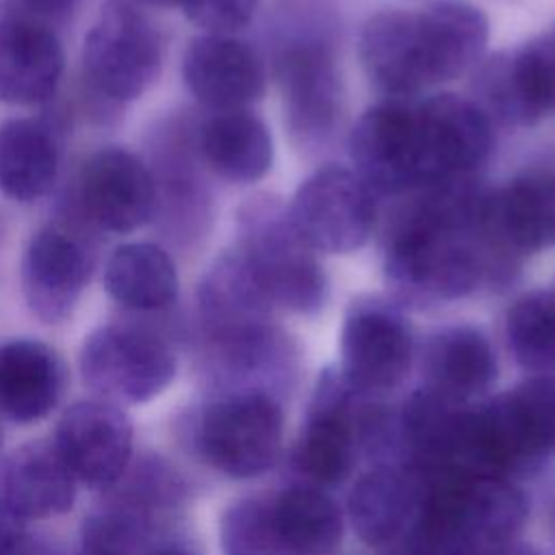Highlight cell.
Returning <instances> with one entry per match:
<instances>
[{"instance_id": "obj_1", "label": "cell", "mask_w": 555, "mask_h": 555, "mask_svg": "<svg viewBox=\"0 0 555 555\" xmlns=\"http://www.w3.org/2000/svg\"><path fill=\"white\" fill-rule=\"evenodd\" d=\"M462 182L421 189L388 236L384 278L405 304H438L512 278L479 232L483 191Z\"/></svg>"}, {"instance_id": "obj_2", "label": "cell", "mask_w": 555, "mask_h": 555, "mask_svg": "<svg viewBox=\"0 0 555 555\" xmlns=\"http://www.w3.org/2000/svg\"><path fill=\"white\" fill-rule=\"evenodd\" d=\"M414 555H496L522 527L527 501L505 477H429Z\"/></svg>"}, {"instance_id": "obj_3", "label": "cell", "mask_w": 555, "mask_h": 555, "mask_svg": "<svg viewBox=\"0 0 555 555\" xmlns=\"http://www.w3.org/2000/svg\"><path fill=\"white\" fill-rule=\"evenodd\" d=\"M236 247L264 297L278 310L312 314L327 299V275L291 223L288 206L269 193L247 197L236 210Z\"/></svg>"}, {"instance_id": "obj_4", "label": "cell", "mask_w": 555, "mask_h": 555, "mask_svg": "<svg viewBox=\"0 0 555 555\" xmlns=\"http://www.w3.org/2000/svg\"><path fill=\"white\" fill-rule=\"evenodd\" d=\"M186 494L184 479L160 455L132 460L104 490L80 527V555H143L167 527Z\"/></svg>"}, {"instance_id": "obj_5", "label": "cell", "mask_w": 555, "mask_h": 555, "mask_svg": "<svg viewBox=\"0 0 555 555\" xmlns=\"http://www.w3.org/2000/svg\"><path fill=\"white\" fill-rule=\"evenodd\" d=\"M176 371L171 345L137 325H102L85 338L80 349L85 386L119 408L156 399L173 382Z\"/></svg>"}, {"instance_id": "obj_6", "label": "cell", "mask_w": 555, "mask_h": 555, "mask_svg": "<svg viewBox=\"0 0 555 555\" xmlns=\"http://www.w3.org/2000/svg\"><path fill=\"white\" fill-rule=\"evenodd\" d=\"M160 63V39L152 22L126 0L104 2L82 43L91 87L117 102L137 100L158 78Z\"/></svg>"}, {"instance_id": "obj_7", "label": "cell", "mask_w": 555, "mask_h": 555, "mask_svg": "<svg viewBox=\"0 0 555 555\" xmlns=\"http://www.w3.org/2000/svg\"><path fill=\"white\" fill-rule=\"evenodd\" d=\"M288 217L304 243L323 254H351L373 234L375 193L351 169L325 165L310 173L288 204Z\"/></svg>"}, {"instance_id": "obj_8", "label": "cell", "mask_w": 555, "mask_h": 555, "mask_svg": "<svg viewBox=\"0 0 555 555\" xmlns=\"http://www.w3.org/2000/svg\"><path fill=\"white\" fill-rule=\"evenodd\" d=\"M195 440L215 470L238 479L256 477L278 457L282 410L260 390L225 395L204 408Z\"/></svg>"}, {"instance_id": "obj_9", "label": "cell", "mask_w": 555, "mask_h": 555, "mask_svg": "<svg viewBox=\"0 0 555 555\" xmlns=\"http://www.w3.org/2000/svg\"><path fill=\"white\" fill-rule=\"evenodd\" d=\"M418 156L423 186L462 182L481 169L494 150L490 117L455 93L416 102Z\"/></svg>"}, {"instance_id": "obj_10", "label": "cell", "mask_w": 555, "mask_h": 555, "mask_svg": "<svg viewBox=\"0 0 555 555\" xmlns=\"http://www.w3.org/2000/svg\"><path fill=\"white\" fill-rule=\"evenodd\" d=\"M349 156L373 193L399 195L421 189L416 102L386 98L369 106L349 134Z\"/></svg>"}, {"instance_id": "obj_11", "label": "cell", "mask_w": 555, "mask_h": 555, "mask_svg": "<svg viewBox=\"0 0 555 555\" xmlns=\"http://www.w3.org/2000/svg\"><path fill=\"white\" fill-rule=\"evenodd\" d=\"M284 124L297 147H319L340 117V76L330 48L319 39L284 43L275 56Z\"/></svg>"}, {"instance_id": "obj_12", "label": "cell", "mask_w": 555, "mask_h": 555, "mask_svg": "<svg viewBox=\"0 0 555 555\" xmlns=\"http://www.w3.org/2000/svg\"><path fill=\"white\" fill-rule=\"evenodd\" d=\"M52 442L78 483L104 492L128 470L134 434L119 405L89 399L63 412Z\"/></svg>"}, {"instance_id": "obj_13", "label": "cell", "mask_w": 555, "mask_h": 555, "mask_svg": "<svg viewBox=\"0 0 555 555\" xmlns=\"http://www.w3.org/2000/svg\"><path fill=\"white\" fill-rule=\"evenodd\" d=\"M78 204L100 230L128 234L152 221L158 204L156 180L137 154L108 145L85 160L78 176Z\"/></svg>"}, {"instance_id": "obj_14", "label": "cell", "mask_w": 555, "mask_h": 555, "mask_svg": "<svg viewBox=\"0 0 555 555\" xmlns=\"http://www.w3.org/2000/svg\"><path fill=\"white\" fill-rule=\"evenodd\" d=\"M343 375L360 392L395 388L412 362V332L388 301L360 299L347 312L343 325Z\"/></svg>"}, {"instance_id": "obj_15", "label": "cell", "mask_w": 555, "mask_h": 555, "mask_svg": "<svg viewBox=\"0 0 555 555\" xmlns=\"http://www.w3.org/2000/svg\"><path fill=\"white\" fill-rule=\"evenodd\" d=\"M475 102L492 121L535 126L555 111V39L492 56L477 74Z\"/></svg>"}, {"instance_id": "obj_16", "label": "cell", "mask_w": 555, "mask_h": 555, "mask_svg": "<svg viewBox=\"0 0 555 555\" xmlns=\"http://www.w3.org/2000/svg\"><path fill=\"white\" fill-rule=\"evenodd\" d=\"M479 232L488 251L512 264L525 254L555 247V178L527 173L483 193Z\"/></svg>"}, {"instance_id": "obj_17", "label": "cell", "mask_w": 555, "mask_h": 555, "mask_svg": "<svg viewBox=\"0 0 555 555\" xmlns=\"http://www.w3.org/2000/svg\"><path fill=\"white\" fill-rule=\"evenodd\" d=\"M91 275V256L69 230L46 225L28 241L20 280L30 312L43 323L65 321L78 306Z\"/></svg>"}, {"instance_id": "obj_18", "label": "cell", "mask_w": 555, "mask_h": 555, "mask_svg": "<svg viewBox=\"0 0 555 555\" xmlns=\"http://www.w3.org/2000/svg\"><path fill=\"white\" fill-rule=\"evenodd\" d=\"M182 78L191 95L212 111L245 108L267 89L262 59L232 35L204 33L191 39L182 56Z\"/></svg>"}, {"instance_id": "obj_19", "label": "cell", "mask_w": 555, "mask_h": 555, "mask_svg": "<svg viewBox=\"0 0 555 555\" xmlns=\"http://www.w3.org/2000/svg\"><path fill=\"white\" fill-rule=\"evenodd\" d=\"M356 390L343 371H325L317 384L295 451L297 468L314 483H338L356 457Z\"/></svg>"}, {"instance_id": "obj_20", "label": "cell", "mask_w": 555, "mask_h": 555, "mask_svg": "<svg viewBox=\"0 0 555 555\" xmlns=\"http://www.w3.org/2000/svg\"><path fill=\"white\" fill-rule=\"evenodd\" d=\"M416 46L425 85L455 80L483 56L490 24L486 13L466 0H440L414 13Z\"/></svg>"}, {"instance_id": "obj_21", "label": "cell", "mask_w": 555, "mask_h": 555, "mask_svg": "<svg viewBox=\"0 0 555 555\" xmlns=\"http://www.w3.org/2000/svg\"><path fill=\"white\" fill-rule=\"evenodd\" d=\"M59 37L39 20L9 15L0 20V100L15 106L48 102L63 76Z\"/></svg>"}, {"instance_id": "obj_22", "label": "cell", "mask_w": 555, "mask_h": 555, "mask_svg": "<svg viewBox=\"0 0 555 555\" xmlns=\"http://www.w3.org/2000/svg\"><path fill=\"white\" fill-rule=\"evenodd\" d=\"M197 306L210 340L264 330L275 310L236 245L217 256L202 275Z\"/></svg>"}, {"instance_id": "obj_23", "label": "cell", "mask_w": 555, "mask_h": 555, "mask_svg": "<svg viewBox=\"0 0 555 555\" xmlns=\"http://www.w3.org/2000/svg\"><path fill=\"white\" fill-rule=\"evenodd\" d=\"M76 483L52 440L26 442L0 466V499L26 522L72 509Z\"/></svg>"}, {"instance_id": "obj_24", "label": "cell", "mask_w": 555, "mask_h": 555, "mask_svg": "<svg viewBox=\"0 0 555 555\" xmlns=\"http://www.w3.org/2000/svg\"><path fill=\"white\" fill-rule=\"evenodd\" d=\"M470 410L440 390L425 386L403 405L401 429L408 449L429 477L464 475Z\"/></svg>"}, {"instance_id": "obj_25", "label": "cell", "mask_w": 555, "mask_h": 555, "mask_svg": "<svg viewBox=\"0 0 555 555\" xmlns=\"http://www.w3.org/2000/svg\"><path fill=\"white\" fill-rule=\"evenodd\" d=\"M65 369L41 340L15 338L0 345V416L20 425L46 418L61 401Z\"/></svg>"}, {"instance_id": "obj_26", "label": "cell", "mask_w": 555, "mask_h": 555, "mask_svg": "<svg viewBox=\"0 0 555 555\" xmlns=\"http://www.w3.org/2000/svg\"><path fill=\"white\" fill-rule=\"evenodd\" d=\"M360 61L371 82L388 98H408L427 89L414 30V13L379 11L362 28Z\"/></svg>"}, {"instance_id": "obj_27", "label": "cell", "mask_w": 555, "mask_h": 555, "mask_svg": "<svg viewBox=\"0 0 555 555\" xmlns=\"http://www.w3.org/2000/svg\"><path fill=\"white\" fill-rule=\"evenodd\" d=\"M199 152L223 180L251 184L273 163V139L267 124L247 108L215 111L199 128Z\"/></svg>"}, {"instance_id": "obj_28", "label": "cell", "mask_w": 555, "mask_h": 555, "mask_svg": "<svg viewBox=\"0 0 555 555\" xmlns=\"http://www.w3.org/2000/svg\"><path fill=\"white\" fill-rule=\"evenodd\" d=\"M59 176V145L52 130L33 117L0 126V191L22 204L48 195Z\"/></svg>"}, {"instance_id": "obj_29", "label": "cell", "mask_w": 555, "mask_h": 555, "mask_svg": "<svg viewBox=\"0 0 555 555\" xmlns=\"http://www.w3.org/2000/svg\"><path fill=\"white\" fill-rule=\"evenodd\" d=\"M104 288L124 308L156 312L178 297V271L156 243H124L104 264Z\"/></svg>"}, {"instance_id": "obj_30", "label": "cell", "mask_w": 555, "mask_h": 555, "mask_svg": "<svg viewBox=\"0 0 555 555\" xmlns=\"http://www.w3.org/2000/svg\"><path fill=\"white\" fill-rule=\"evenodd\" d=\"M425 375L427 386L466 401L490 388L496 377V358L488 338L475 327H447L427 343Z\"/></svg>"}, {"instance_id": "obj_31", "label": "cell", "mask_w": 555, "mask_h": 555, "mask_svg": "<svg viewBox=\"0 0 555 555\" xmlns=\"http://www.w3.org/2000/svg\"><path fill=\"white\" fill-rule=\"evenodd\" d=\"M421 503L418 483L390 466L373 468L358 479L349 494V518L362 542H392L412 520Z\"/></svg>"}, {"instance_id": "obj_32", "label": "cell", "mask_w": 555, "mask_h": 555, "mask_svg": "<svg viewBox=\"0 0 555 555\" xmlns=\"http://www.w3.org/2000/svg\"><path fill=\"white\" fill-rule=\"evenodd\" d=\"M273 514L286 555H332L340 544V512L317 488H286L273 499Z\"/></svg>"}, {"instance_id": "obj_33", "label": "cell", "mask_w": 555, "mask_h": 555, "mask_svg": "<svg viewBox=\"0 0 555 555\" xmlns=\"http://www.w3.org/2000/svg\"><path fill=\"white\" fill-rule=\"evenodd\" d=\"M516 362L535 373L555 369V291H533L514 301L505 319Z\"/></svg>"}, {"instance_id": "obj_34", "label": "cell", "mask_w": 555, "mask_h": 555, "mask_svg": "<svg viewBox=\"0 0 555 555\" xmlns=\"http://www.w3.org/2000/svg\"><path fill=\"white\" fill-rule=\"evenodd\" d=\"M219 544L223 555H286L273 501L245 496L234 501L219 520Z\"/></svg>"}, {"instance_id": "obj_35", "label": "cell", "mask_w": 555, "mask_h": 555, "mask_svg": "<svg viewBox=\"0 0 555 555\" xmlns=\"http://www.w3.org/2000/svg\"><path fill=\"white\" fill-rule=\"evenodd\" d=\"M520 423L540 455L555 453V375H538L509 390Z\"/></svg>"}, {"instance_id": "obj_36", "label": "cell", "mask_w": 555, "mask_h": 555, "mask_svg": "<svg viewBox=\"0 0 555 555\" xmlns=\"http://www.w3.org/2000/svg\"><path fill=\"white\" fill-rule=\"evenodd\" d=\"M260 0H180L184 15L210 35H230L249 24Z\"/></svg>"}, {"instance_id": "obj_37", "label": "cell", "mask_w": 555, "mask_h": 555, "mask_svg": "<svg viewBox=\"0 0 555 555\" xmlns=\"http://www.w3.org/2000/svg\"><path fill=\"white\" fill-rule=\"evenodd\" d=\"M26 540V520L15 516L0 499V555H22Z\"/></svg>"}, {"instance_id": "obj_38", "label": "cell", "mask_w": 555, "mask_h": 555, "mask_svg": "<svg viewBox=\"0 0 555 555\" xmlns=\"http://www.w3.org/2000/svg\"><path fill=\"white\" fill-rule=\"evenodd\" d=\"M80 0H17L20 7L28 9L30 15L41 22V17H61L69 13Z\"/></svg>"}, {"instance_id": "obj_39", "label": "cell", "mask_w": 555, "mask_h": 555, "mask_svg": "<svg viewBox=\"0 0 555 555\" xmlns=\"http://www.w3.org/2000/svg\"><path fill=\"white\" fill-rule=\"evenodd\" d=\"M143 555H197V553L193 548H189L186 544H182V542L158 540Z\"/></svg>"}, {"instance_id": "obj_40", "label": "cell", "mask_w": 555, "mask_h": 555, "mask_svg": "<svg viewBox=\"0 0 555 555\" xmlns=\"http://www.w3.org/2000/svg\"><path fill=\"white\" fill-rule=\"evenodd\" d=\"M551 533H553V540H555V499H553V505H551Z\"/></svg>"}, {"instance_id": "obj_41", "label": "cell", "mask_w": 555, "mask_h": 555, "mask_svg": "<svg viewBox=\"0 0 555 555\" xmlns=\"http://www.w3.org/2000/svg\"><path fill=\"white\" fill-rule=\"evenodd\" d=\"M145 2H154V4H173V2H178L180 4V0H145Z\"/></svg>"}, {"instance_id": "obj_42", "label": "cell", "mask_w": 555, "mask_h": 555, "mask_svg": "<svg viewBox=\"0 0 555 555\" xmlns=\"http://www.w3.org/2000/svg\"><path fill=\"white\" fill-rule=\"evenodd\" d=\"M2 418V416H0ZM0 447H2V425H0Z\"/></svg>"}]
</instances>
